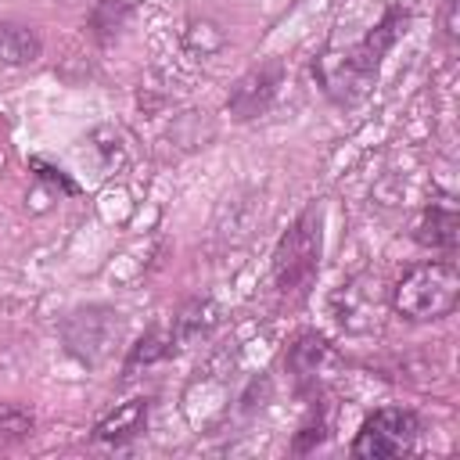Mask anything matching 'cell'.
I'll list each match as a JSON object with an SVG mask.
<instances>
[{"mask_svg": "<svg viewBox=\"0 0 460 460\" xmlns=\"http://www.w3.org/2000/svg\"><path fill=\"white\" fill-rule=\"evenodd\" d=\"M460 302V273L453 262H417L392 288V305L413 323L442 320Z\"/></svg>", "mask_w": 460, "mask_h": 460, "instance_id": "6da1fadb", "label": "cell"}, {"mask_svg": "<svg viewBox=\"0 0 460 460\" xmlns=\"http://www.w3.org/2000/svg\"><path fill=\"white\" fill-rule=\"evenodd\" d=\"M323 216L320 208H305L288 234L280 237L273 252V284L284 298H302L320 270V248H323Z\"/></svg>", "mask_w": 460, "mask_h": 460, "instance_id": "7a4b0ae2", "label": "cell"}, {"mask_svg": "<svg viewBox=\"0 0 460 460\" xmlns=\"http://www.w3.org/2000/svg\"><path fill=\"white\" fill-rule=\"evenodd\" d=\"M61 338H65V349H68L79 363L101 367V363L115 352V345H119V338H122V320H119V313H111V309H104V305L75 309V313H68V320L61 323Z\"/></svg>", "mask_w": 460, "mask_h": 460, "instance_id": "3957f363", "label": "cell"}, {"mask_svg": "<svg viewBox=\"0 0 460 460\" xmlns=\"http://www.w3.org/2000/svg\"><path fill=\"white\" fill-rule=\"evenodd\" d=\"M420 435V420L413 410H402V406H385V410H374L356 442H352V456H367V460H377V456H399L406 453Z\"/></svg>", "mask_w": 460, "mask_h": 460, "instance_id": "277c9868", "label": "cell"}, {"mask_svg": "<svg viewBox=\"0 0 460 460\" xmlns=\"http://www.w3.org/2000/svg\"><path fill=\"white\" fill-rule=\"evenodd\" d=\"M280 75H284L280 61H266V65L252 68V72L234 86V93H230V101H226L230 115H234V119H252V115H259V111H266L270 101L277 97Z\"/></svg>", "mask_w": 460, "mask_h": 460, "instance_id": "5b68a950", "label": "cell"}, {"mask_svg": "<svg viewBox=\"0 0 460 460\" xmlns=\"http://www.w3.org/2000/svg\"><path fill=\"white\" fill-rule=\"evenodd\" d=\"M413 237L417 244L424 248H438V252H453L456 248V237H460V216L453 205H431L417 226H413Z\"/></svg>", "mask_w": 460, "mask_h": 460, "instance_id": "8992f818", "label": "cell"}, {"mask_svg": "<svg viewBox=\"0 0 460 460\" xmlns=\"http://www.w3.org/2000/svg\"><path fill=\"white\" fill-rule=\"evenodd\" d=\"M144 424H147V399H129V402H122V406H115L97 428H93V435L101 438V442H129V438H137L140 431H144Z\"/></svg>", "mask_w": 460, "mask_h": 460, "instance_id": "52a82bcc", "label": "cell"}, {"mask_svg": "<svg viewBox=\"0 0 460 460\" xmlns=\"http://www.w3.org/2000/svg\"><path fill=\"white\" fill-rule=\"evenodd\" d=\"M43 43L29 25L0 22V61L4 65H32L40 58Z\"/></svg>", "mask_w": 460, "mask_h": 460, "instance_id": "ba28073f", "label": "cell"}, {"mask_svg": "<svg viewBox=\"0 0 460 460\" xmlns=\"http://www.w3.org/2000/svg\"><path fill=\"white\" fill-rule=\"evenodd\" d=\"M216 323V309H212V302H190L180 316H176V323H172V345H183V341H194L198 334H205L208 327Z\"/></svg>", "mask_w": 460, "mask_h": 460, "instance_id": "9c48e42d", "label": "cell"}, {"mask_svg": "<svg viewBox=\"0 0 460 460\" xmlns=\"http://www.w3.org/2000/svg\"><path fill=\"white\" fill-rule=\"evenodd\" d=\"M32 435V413L14 402H0V453Z\"/></svg>", "mask_w": 460, "mask_h": 460, "instance_id": "30bf717a", "label": "cell"}, {"mask_svg": "<svg viewBox=\"0 0 460 460\" xmlns=\"http://www.w3.org/2000/svg\"><path fill=\"white\" fill-rule=\"evenodd\" d=\"M172 349H176V345H172V334H165V331H151L147 338H140V341L129 349V356H126V370H137L140 363L147 367V363L169 356Z\"/></svg>", "mask_w": 460, "mask_h": 460, "instance_id": "8fae6325", "label": "cell"}, {"mask_svg": "<svg viewBox=\"0 0 460 460\" xmlns=\"http://www.w3.org/2000/svg\"><path fill=\"white\" fill-rule=\"evenodd\" d=\"M29 165H32V169H40V176H43V180H50V183H61V187H65V190H68V194H72V190H75V183H72V180H68V176H65V172H61V169H54V165H47V162H43V158H32V162H29Z\"/></svg>", "mask_w": 460, "mask_h": 460, "instance_id": "7c38bea8", "label": "cell"}]
</instances>
